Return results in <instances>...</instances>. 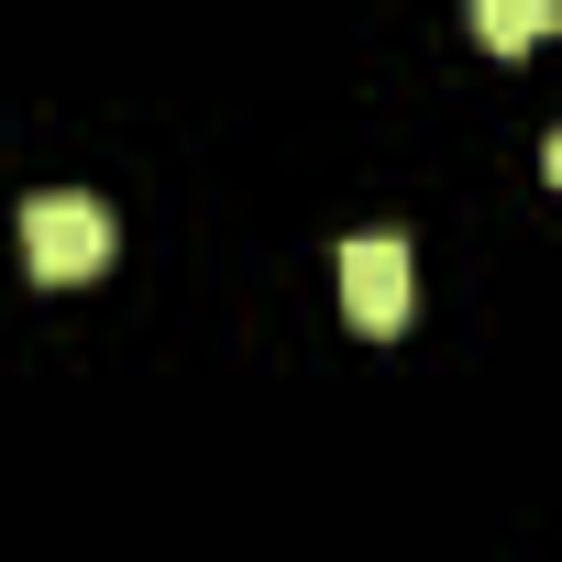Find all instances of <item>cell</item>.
Returning <instances> with one entry per match:
<instances>
[{"label": "cell", "mask_w": 562, "mask_h": 562, "mask_svg": "<svg viewBox=\"0 0 562 562\" xmlns=\"http://www.w3.org/2000/svg\"><path fill=\"white\" fill-rule=\"evenodd\" d=\"M23 265L45 276V288H78V276L111 265V210L89 188H34L23 199Z\"/></svg>", "instance_id": "cell-1"}, {"label": "cell", "mask_w": 562, "mask_h": 562, "mask_svg": "<svg viewBox=\"0 0 562 562\" xmlns=\"http://www.w3.org/2000/svg\"><path fill=\"white\" fill-rule=\"evenodd\" d=\"M342 310H353V331H408L419 265H408L397 232H353V243H342Z\"/></svg>", "instance_id": "cell-2"}, {"label": "cell", "mask_w": 562, "mask_h": 562, "mask_svg": "<svg viewBox=\"0 0 562 562\" xmlns=\"http://www.w3.org/2000/svg\"><path fill=\"white\" fill-rule=\"evenodd\" d=\"M551 23H562V0H474L485 56H529V45H551Z\"/></svg>", "instance_id": "cell-3"}, {"label": "cell", "mask_w": 562, "mask_h": 562, "mask_svg": "<svg viewBox=\"0 0 562 562\" xmlns=\"http://www.w3.org/2000/svg\"><path fill=\"white\" fill-rule=\"evenodd\" d=\"M540 166H551V188H562V122H551V155H540Z\"/></svg>", "instance_id": "cell-4"}]
</instances>
